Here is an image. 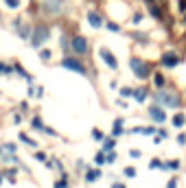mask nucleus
Masks as SVG:
<instances>
[{"label":"nucleus","instance_id":"obj_2","mask_svg":"<svg viewBox=\"0 0 186 188\" xmlns=\"http://www.w3.org/2000/svg\"><path fill=\"white\" fill-rule=\"evenodd\" d=\"M131 70L140 77V79H145L147 75H149V68H147V63L145 61H138V59H131Z\"/></svg>","mask_w":186,"mask_h":188},{"label":"nucleus","instance_id":"obj_18","mask_svg":"<svg viewBox=\"0 0 186 188\" xmlns=\"http://www.w3.org/2000/svg\"><path fill=\"white\" fill-rule=\"evenodd\" d=\"M125 175H127V177H134V175H136V171L129 166V169H125Z\"/></svg>","mask_w":186,"mask_h":188},{"label":"nucleus","instance_id":"obj_10","mask_svg":"<svg viewBox=\"0 0 186 188\" xmlns=\"http://www.w3.org/2000/svg\"><path fill=\"white\" fill-rule=\"evenodd\" d=\"M180 59L175 57V55H164V59H162V63H164V66H175Z\"/></svg>","mask_w":186,"mask_h":188},{"label":"nucleus","instance_id":"obj_5","mask_svg":"<svg viewBox=\"0 0 186 188\" xmlns=\"http://www.w3.org/2000/svg\"><path fill=\"white\" fill-rule=\"evenodd\" d=\"M101 57H103V61H105L110 68H116V66H118V63H116V59H114V55H112L107 48H101Z\"/></svg>","mask_w":186,"mask_h":188},{"label":"nucleus","instance_id":"obj_20","mask_svg":"<svg viewBox=\"0 0 186 188\" xmlns=\"http://www.w3.org/2000/svg\"><path fill=\"white\" fill-rule=\"evenodd\" d=\"M160 166H162V164H160L158 160H153V162H151V169H160Z\"/></svg>","mask_w":186,"mask_h":188},{"label":"nucleus","instance_id":"obj_12","mask_svg":"<svg viewBox=\"0 0 186 188\" xmlns=\"http://www.w3.org/2000/svg\"><path fill=\"white\" fill-rule=\"evenodd\" d=\"M121 127H123V121L118 118V121H116V123H114V136H121V131H123Z\"/></svg>","mask_w":186,"mask_h":188},{"label":"nucleus","instance_id":"obj_1","mask_svg":"<svg viewBox=\"0 0 186 188\" xmlns=\"http://www.w3.org/2000/svg\"><path fill=\"white\" fill-rule=\"evenodd\" d=\"M48 39V27H37L33 31V46H42Z\"/></svg>","mask_w":186,"mask_h":188},{"label":"nucleus","instance_id":"obj_17","mask_svg":"<svg viewBox=\"0 0 186 188\" xmlns=\"http://www.w3.org/2000/svg\"><path fill=\"white\" fill-rule=\"evenodd\" d=\"M97 177H99V171H90V173H88V179H90V182H94Z\"/></svg>","mask_w":186,"mask_h":188},{"label":"nucleus","instance_id":"obj_9","mask_svg":"<svg viewBox=\"0 0 186 188\" xmlns=\"http://www.w3.org/2000/svg\"><path fill=\"white\" fill-rule=\"evenodd\" d=\"M151 118H155L158 123H162V121L167 118V116H164V112H162L160 107H153V109H151Z\"/></svg>","mask_w":186,"mask_h":188},{"label":"nucleus","instance_id":"obj_14","mask_svg":"<svg viewBox=\"0 0 186 188\" xmlns=\"http://www.w3.org/2000/svg\"><path fill=\"white\" fill-rule=\"evenodd\" d=\"M5 5H7L9 9H18V7H20V0H5Z\"/></svg>","mask_w":186,"mask_h":188},{"label":"nucleus","instance_id":"obj_22","mask_svg":"<svg viewBox=\"0 0 186 188\" xmlns=\"http://www.w3.org/2000/svg\"><path fill=\"white\" fill-rule=\"evenodd\" d=\"M167 188H175V179H173V182H169V186H167Z\"/></svg>","mask_w":186,"mask_h":188},{"label":"nucleus","instance_id":"obj_6","mask_svg":"<svg viewBox=\"0 0 186 188\" xmlns=\"http://www.w3.org/2000/svg\"><path fill=\"white\" fill-rule=\"evenodd\" d=\"M61 63H64L66 68H70V70H77V72H85V68H83L79 61H75V59H64Z\"/></svg>","mask_w":186,"mask_h":188},{"label":"nucleus","instance_id":"obj_11","mask_svg":"<svg viewBox=\"0 0 186 188\" xmlns=\"http://www.w3.org/2000/svg\"><path fill=\"white\" fill-rule=\"evenodd\" d=\"M134 96H136V101H145V99H147V92H145V90H136Z\"/></svg>","mask_w":186,"mask_h":188},{"label":"nucleus","instance_id":"obj_3","mask_svg":"<svg viewBox=\"0 0 186 188\" xmlns=\"http://www.w3.org/2000/svg\"><path fill=\"white\" fill-rule=\"evenodd\" d=\"M155 101H160V103H167V105H171V107H175L180 101H177V96H173L171 92H158L155 94Z\"/></svg>","mask_w":186,"mask_h":188},{"label":"nucleus","instance_id":"obj_4","mask_svg":"<svg viewBox=\"0 0 186 188\" xmlns=\"http://www.w3.org/2000/svg\"><path fill=\"white\" fill-rule=\"evenodd\" d=\"M72 48H75L77 53H88V42H85L83 37H75V39H72Z\"/></svg>","mask_w":186,"mask_h":188},{"label":"nucleus","instance_id":"obj_16","mask_svg":"<svg viewBox=\"0 0 186 188\" xmlns=\"http://www.w3.org/2000/svg\"><path fill=\"white\" fill-rule=\"evenodd\" d=\"M153 83H155V85H164V77H162V75H155V77H153Z\"/></svg>","mask_w":186,"mask_h":188},{"label":"nucleus","instance_id":"obj_15","mask_svg":"<svg viewBox=\"0 0 186 188\" xmlns=\"http://www.w3.org/2000/svg\"><path fill=\"white\" fill-rule=\"evenodd\" d=\"M103 149H105V151H112V149H114V140H112V138H107V140H105Z\"/></svg>","mask_w":186,"mask_h":188},{"label":"nucleus","instance_id":"obj_21","mask_svg":"<svg viewBox=\"0 0 186 188\" xmlns=\"http://www.w3.org/2000/svg\"><path fill=\"white\" fill-rule=\"evenodd\" d=\"M51 57V51H42V59H48Z\"/></svg>","mask_w":186,"mask_h":188},{"label":"nucleus","instance_id":"obj_7","mask_svg":"<svg viewBox=\"0 0 186 188\" xmlns=\"http://www.w3.org/2000/svg\"><path fill=\"white\" fill-rule=\"evenodd\" d=\"M46 11H48V13H53V15H57V13L61 11V2H59V0H53V2H48V5H46Z\"/></svg>","mask_w":186,"mask_h":188},{"label":"nucleus","instance_id":"obj_13","mask_svg":"<svg viewBox=\"0 0 186 188\" xmlns=\"http://www.w3.org/2000/svg\"><path fill=\"white\" fill-rule=\"evenodd\" d=\"M173 125H175V127H182V125H184V114H177V116H175V118H173Z\"/></svg>","mask_w":186,"mask_h":188},{"label":"nucleus","instance_id":"obj_19","mask_svg":"<svg viewBox=\"0 0 186 188\" xmlns=\"http://www.w3.org/2000/svg\"><path fill=\"white\" fill-rule=\"evenodd\" d=\"M167 166H169V169H177V166H180V162H177V160H173V162H169V164H167Z\"/></svg>","mask_w":186,"mask_h":188},{"label":"nucleus","instance_id":"obj_8","mask_svg":"<svg viewBox=\"0 0 186 188\" xmlns=\"http://www.w3.org/2000/svg\"><path fill=\"white\" fill-rule=\"evenodd\" d=\"M88 20L92 22V27H101L103 22H101V15L97 13V11H88Z\"/></svg>","mask_w":186,"mask_h":188},{"label":"nucleus","instance_id":"obj_23","mask_svg":"<svg viewBox=\"0 0 186 188\" xmlns=\"http://www.w3.org/2000/svg\"><path fill=\"white\" fill-rule=\"evenodd\" d=\"M112 188H125V186H123V184H114Z\"/></svg>","mask_w":186,"mask_h":188}]
</instances>
